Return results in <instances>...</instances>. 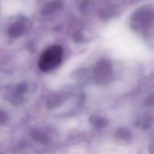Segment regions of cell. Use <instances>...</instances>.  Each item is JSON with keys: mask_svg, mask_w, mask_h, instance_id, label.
I'll use <instances>...</instances> for the list:
<instances>
[{"mask_svg": "<svg viewBox=\"0 0 154 154\" xmlns=\"http://www.w3.org/2000/svg\"><path fill=\"white\" fill-rule=\"evenodd\" d=\"M63 49L59 45H53L47 48L40 57L38 66L42 72H48L55 69L61 63Z\"/></svg>", "mask_w": 154, "mask_h": 154, "instance_id": "1", "label": "cell"}, {"mask_svg": "<svg viewBox=\"0 0 154 154\" xmlns=\"http://www.w3.org/2000/svg\"><path fill=\"white\" fill-rule=\"evenodd\" d=\"M8 120L7 114L5 112L0 109V123H5L6 120Z\"/></svg>", "mask_w": 154, "mask_h": 154, "instance_id": "3", "label": "cell"}, {"mask_svg": "<svg viewBox=\"0 0 154 154\" xmlns=\"http://www.w3.org/2000/svg\"><path fill=\"white\" fill-rule=\"evenodd\" d=\"M24 25L21 22H16L12 24L8 29V35L9 37L12 38H17L21 36L23 33Z\"/></svg>", "mask_w": 154, "mask_h": 154, "instance_id": "2", "label": "cell"}]
</instances>
